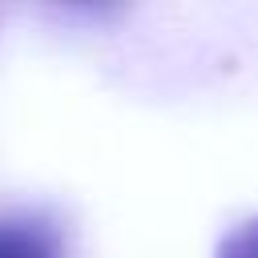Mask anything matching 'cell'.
Segmentation results:
<instances>
[{
	"label": "cell",
	"mask_w": 258,
	"mask_h": 258,
	"mask_svg": "<svg viewBox=\"0 0 258 258\" xmlns=\"http://www.w3.org/2000/svg\"><path fill=\"white\" fill-rule=\"evenodd\" d=\"M0 258H64L60 230L32 210L0 214Z\"/></svg>",
	"instance_id": "obj_1"
},
{
	"label": "cell",
	"mask_w": 258,
	"mask_h": 258,
	"mask_svg": "<svg viewBox=\"0 0 258 258\" xmlns=\"http://www.w3.org/2000/svg\"><path fill=\"white\" fill-rule=\"evenodd\" d=\"M214 258H258V218H246L242 226H234L218 242Z\"/></svg>",
	"instance_id": "obj_2"
}]
</instances>
